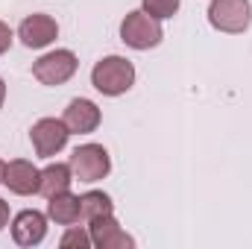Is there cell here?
Wrapping results in <instances>:
<instances>
[{
	"mask_svg": "<svg viewBox=\"0 0 252 249\" xmlns=\"http://www.w3.org/2000/svg\"><path fill=\"white\" fill-rule=\"evenodd\" d=\"M70 170H73V179L91 185V182H100L109 176L112 170V158H109V150L103 144H82L70 153Z\"/></svg>",
	"mask_w": 252,
	"mask_h": 249,
	"instance_id": "3957f363",
	"label": "cell"
},
{
	"mask_svg": "<svg viewBox=\"0 0 252 249\" xmlns=\"http://www.w3.org/2000/svg\"><path fill=\"white\" fill-rule=\"evenodd\" d=\"M59 247L62 249H88V247H94V244H91V232H85V229H79V226H67V232L62 235Z\"/></svg>",
	"mask_w": 252,
	"mask_h": 249,
	"instance_id": "9a60e30c",
	"label": "cell"
},
{
	"mask_svg": "<svg viewBox=\"0 0 252 249\" xmlns=\"http://www.w3.org/2000/svg\"><path fill=\"white\" fill-rule=\"evenodd\" d=\"M79 208H82V220H85V223H91V220H97V217H103V214H115V202H112V196L103 193V190H88V193H82V196H79Z\"/></svg>",
	"mask_w": 252,
	"mask_h": 249,
	"instance_id": "5bb4252c",
	"label": "cell"
},
{
	"mask_svg": "<svg viewBox=\"0 0 252 249\" xmlns=\"http://www.w3.org/2000/svg\"><path fill=\"white\" fill-rule=\"evenodd\" d=\"M3 226H9V202L6 199H0V232H3Z\"/></svg>",
	"mask_w": 252,
	"mask_h": 249,
	"instance_id": "ac0fdd59",
	"label": "cell"
},
{
	"mask_svg": "<svg viewBox=\"0 0 252 249\" xmlns=\"http://www.w3.org/2000/svg\"><path fill=\"white\" fill-rule=\"evenodd\" d=\"M91 85L106 97H121L135 85V64L124 56H106L91 67Z\"/></svg>",
	"mask_w": 252,
	"mask_h": 249,
	"instance_id": "6da1fadb",
	"label": "cell"
},
{
	"mask_svg": "<svg viewBox=\"0 0 252 249\" xmlns=\"http://www.w3.org/2000/svg\"><path fill=\"white\" fill-rule=\"evenodd\" d=\"M3 100H6V82H3V76H0V109H3Z\"/></svg>",
	"mask_w": 252,
	"mask_h": 249,
	"instance_id": "d6986e66",
	"label": "cell"
},
{
	"mask_svg": "<svg viewBox=\"0 0 252 249\" xmlns=\"http://www.w3.org/2000/svg\"><path fill=\"white\" fill-rule=\"evenodd\" d=\"M164 38V30H161V21L147 15L144 9H135L129 12L121 24V41L132 50H150V47H158Z\"/></svg>",
	"mask_w": 252,
	"mask_h": 249,
	"instance_id": "7a4b0ae2",
	"label": "cell"
},
{
	"mask_svg": "<svg viewBox=\"0 0 252 249\" xmlns=\"http://www.w3.org/2000/svg\"><path fill=\"white\" fill-rule=\"evenodd\" d=\"M88 232H91V244L97 249H132L135 247V238L121 229L115 214H103V217L91 220Z\"/></svg>",
	"mask_w": 252,
	"mask_h": 249,
	"instance_id": "ba28073f",
	"label": "cell"
},
{
	"mask_svg": "<svg viewBox=\"0 0 252 249\" xmlns=\"http://www.w3.org/2000/svg\"><path fill=\"white\" fill-rule=\"evenodd\" d=\"M3 176H6V161L0 158V185H3Z\"/></svg>",
	"mask_w": 252,
	"mask_h": 249,
	"instance_id": "ffe728a7",
	"label": "cell"
},
{
	"mask_svg": "<svg viewBox=\"0 0 252 249\" xmlns=\"http://www.w3.org/2000/svg\"><path fill=\"white\" fill-rule=\"evenodd\" d=\"M62 121H64V126L70 129V135H88V132H94V129L100 126L103 115H100L97 103H91V100H85V97H76V100L67 103Z\"/></svg>",
	"mask_w": 252,
	"mask_h": 249,
	"instance_id": "8fae6325",
	"label": "cell"
},
{
	"mask_svg": "<svg viewBox=\"0 0 252 249\" xmlns=\"http://www.w3.org/2000/svg\"><path fill=\"white\" fill-rule=\"evenodd\" d=\"M12 38H15V35H12L9 24H3V21H0V56H3V53L12 47Z\"/></svg>",
	"mask_w": 252,
	"mask_h": 249,
	"instance_id": "e0dca14e",
	"label": "cell"
},
{
	"mask_svg": "<svg viewBox=\"0 0 252 249\" xmlns=\"http://www.w3.org/2000/svg\"><path fill=\"white\" fill-rule=\"evenodd\" d=\"M208 24L220 32L238 35L252 24V3L250 0H211Z\"/></svg>",
	"mask_w": 252,
	"mask_h": 249,
	"instance_id": "277c9868",
	"label": "cell"
},
{
	"mask_svg": "<svg viewBox=\"0 0 252 249\" xmlns=\"http://www.w3.org/2000/svg\"><path fill=\"white\" fill-rule=\"evenodd\" d=\"M47 217L59 226H73L82 220V208H79V196H73L70 190H62L56 196H50L47 202Z\"/></svg>",
	"mask_w": 252,
	"mask_h": 249,
	"instance_id": "7c38bea8",
	"label": "cell"
},
{
	"mask_svg": "<svg viewBox=\"0 0 252 249\" xmlns=\"http://www.w3.org/2000/svg\"><path fill=\"white\" fill-rule=\"evenodd\" d=\"M59 35V24L44 15V12H35V15H27L18 27V38L30 47V50H41L47 44H53Z\"/></svg>",
	"mask_w": 252,
	"mask_h": 249,
	"instance_id": "52a82bcc",
	"label": "cell"
},
{
	"mask_svg": "<svg viewBox=\"0 0 252 249\" xmlns=\"http://www.w3.org/2000/svg\"><path fill=\"white\" fill-rule=\"evenodd\" d=\"M79 67V59L73 50H50L32 64V76L41 85H64Z\"/></svg>",
	"mask_w": 252,
	"mask_h": 249,
	"instance_id": "5b68a950",
	"label": "cell"
},
{
	"mask_svg": "<svg viewBox=\"0 0 252 249\" xmlns=\"http://www.w3.org/2000/svg\"><path fill=\"white\" fill-rule=\"evenodd\" d=\"M67 138H70V129L64 126V121H56V118H41L30 129V141L38 158H53L56 153H62Z\"/></svg>",
	"mask_w": 252,
	"mask_h": 249,
	"instance_id": "8992f818",
	"label": "cell"
},
{
	"mask_svg": "<svg viewBox=\"0 0 252 249\" xmlns=\"http://www.w3.org/2000/svg\"><path fill=\"white\" fill-rule=\"evenodd\" d=\"M70 182H73L70 164H62V161L47 164V167L41 170V179H38V193L50 199V196H56V193H62V190H70Z\"/></svg>",
	"mask_w": 252,
	"mask_h": 249,
	"instance_id": "4fadbf2b",
	"label": "cell"
},
{
	"mask_svg": "<svg viewBox=\"0 0 252 249\" xmlns=\"http://www.w3.org/2000/svg\"><path fill=\"white\" fill-rule=\"evenodd\" d=\"M144 12L164 21V18H173L179 12V0H144Z\"/></svg>",
	"mask_w": 252,
	"mask_h": 249,
	"instance_id": "2e32d148",
	"label": "cell"
},
{
	"mask_svg": "<svg viewBox=\"0 0 252 249\" xmlns=\"http://www.w3.org/2000/svg\"><path fill=\"white\" fill-rule=\"evenodd\" d=\"M47 235V214L35 211V208H27L21 214H15L12 220V238L18 247H38Z\"/></svg>",
	"mask_w": 252,
	"mask_h": 249,
	"instance_id": "9c48e42d",
	"label": "cell"
},
{
	"mask_svg": "<svg viewBox=\"0 0 252 249\" xmlns=\"http://www.w3.org/2000/svg\"><path fill=\"white\" fill-rule=\"evenodd\" d=\"M38 179H41V170H38L32 161H27V158L6 161V176H3V185L9 187L12 193H18V196L38 193Z\"/></svg>",
	"mask_w": 252,
	"mask_h": 249,
	"instance_id": "30bf717a",
	"label": "cell"
}]
</instances>
